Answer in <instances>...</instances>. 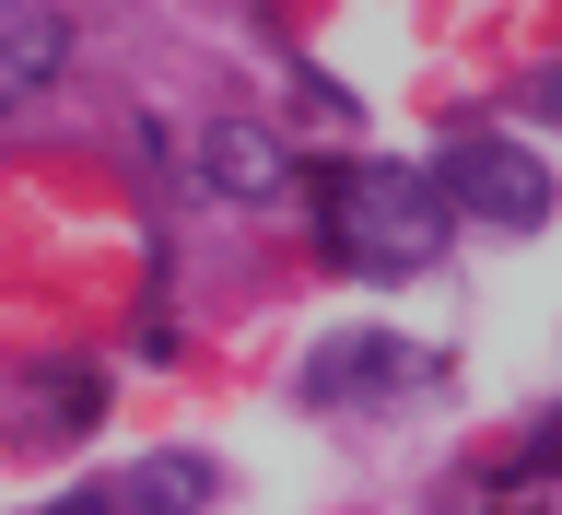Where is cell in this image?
Wrapping results in <instances>:
<instances>
[{
    "label": "cell",
    "mask_w": 562,
    "mask_h": 515,
    "mask_svg": "<svg viewBox=\"0 0 562 515\" xmlns=\"http://www.w3.org/2000/svg\"><path fill=\"white\" fill-rule=\"evenodd\" d=\"M316 211H328V258L363 281H411L446 258L457 211L446 188H434V165H340L328 188H316Z\"/></svg>",
    "instance_id": "1"
},
{
    "label": "cell",
    "mask_w": 562,
    "mask_h": 515,
    "mask_svg": "<svg viewBox=\"0 0 562 515\" xmlns=\"http://www.w3.org/2000/svg\"><path fill=\"white\" fill-rule=\"evenodd\" d=\"M434 188H446V211H469L492 235H539V223H551V165H539L527 141H492V130L446 141V153H434Z\"/></svg>",
    "instance_id": "2"
},
{
    "label": "cell",
    "mask_w": 562,
    "mask_h": 515,
    "mask_svg": "<svg viewBox=\"0 0 562 515\" xmlns=\"http://www.w3.org/2000/svg\"><path fill=\"white\" fill-rule=\"evenodd\" d=\"M200 504H211V457L153 446V457H130V469H105V481L59 492L47 515H200Z\"/></svg>",
    "instance_id": "3"
},
{
    "label": "cell",
    "mask_w": 562,
    "mask_h": 515,
    "mask_svg": "<svg viewBox=\"0 0 562 515\" xmlns=\"http://www.w3.org/2000/svg\"><path fill=\"white\" fill-rule=\"evenodd\" d=\"M59 70H70V24L47 12V0H0V117L35 105Z\"/></svg>",
    "instance_id": "4"
},
{
    "label": "cell",
    "mask_w": 562,
    "mask_h": 515,
    "mask_svg": "<svg viewBox=\"0 0 562 515\" xmlns=\"http://www.w3.org/2000/svg\"><path fill=\"white\" fill-rule=\"evenodd\" d=\"M411 376V340H386V328H340V340H316L305 363V399L316 411H340V399H375V387Z\"/></svg>",
    "instance_id": "5"
},
{
    "label": "cell",
    "mask_w": 562,
    "mask_h": 515,
    "mask_svg": "<svg viewBox=\"0 0 562 515\" xmlns=\"http://www.w3.org/2000/svg\"><path fill=\"white\" fill-rule=\"evenodd\" d=\"M200 188H223V200H281V141L258 130V117H211L200 130Z\"/></svg>",
    "instance_id": "6"
}]
</instances>
